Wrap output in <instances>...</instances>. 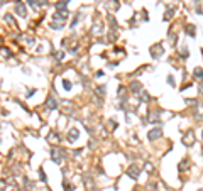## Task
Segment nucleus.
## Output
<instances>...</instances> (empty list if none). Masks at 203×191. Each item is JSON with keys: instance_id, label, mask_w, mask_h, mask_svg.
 Returning a JSON list of instances; mask_svg holds the SVG:
<instances>
[{"instance_id": "obj_5", "label": "nucleus", "mask_w": 203, "mask_h": 191, "mask_svg": "<svg viewBox=\"0 0 203 191\" xmlns=\"http://www.w3.org/2000/svg\"><path fill=\"white\" fill-rule=\"evenodd\" d=\"M76 137H78V132H76V130H71V134H70V140H74Z\"/></svg>"}, {"instance_id": "obj_1", "label": "nucleus", "mask_w": 203, "mask_h": 191, "mask_svg": "<svg viewBox=\"0 0 203 191\" xmlns=\"http://www.w3.org/2000/svg\"><path fill=\"white\" fill-rule=\"evenodd\" d=\"M129 174H130V178H132V179H135V178H137V174H139V168H137V166H132V168L129 169Z\"/></svg>"}, {"instance_id": "obj_6", "label": "nucleus", "mask_w": 203, "mask_h": 191, "mask_svg": "<svg viewBox=\"0 0 203 191\" xmlns=\"http://www.w3.org/2000/svg\"><path fill=\"white\" fill-rule=\"evenodd\" d=\"M195 76L202 78V76H203V71H202V69H198V71H195Z\"/></svg>"}, {"instance_id": "obj_2", "label": "nucleus", "mask_w": 203, "mask_h": 191, "mask_svg": "<svg viewBox=\"0 0 203 191\" xmlns=\"http://www.w3.org/2000/svg\"><path fill=\"white\" fill-rule=\"evenodd\" d=\"M161 135V130L157 129V130H152L151 134H149V139H156V137H159Z\"/></svg>"}, {"instance_id": "obj_4", "label": "nucleus", "mask_w": 203, "mask_h": 191, "mask_svg": "<svg viewBox=\"0 0 203 191\" xmlns=\"http://www.w3.org/2000/svg\"><path fill=\"white\" fill-rule=\"evenodd\" d=\"M53 157H54V161H59V159H63V157H59V154H58V149H53Z\"/></svg>"}, {"instance_id": "obj_3", "label": "nucleus", "mask_w": 203, "mask_h": 191, "mask_svg": "<svg viewBox=\"0 0 203 191\" xmlns=\"http://www.w3.org/2000/svg\"><path fill=\"white\" fill-rule=\"evenodd\" d=\"M46 105H48V107H49V108H51V110H54V108H56V102H54V100H53V98H49V100H48V103H46Z\"/></svg>"}, {"instance_id": "obj_7", "label": "nucleus", "mask_w": 203, "mask_h": 191, "mask_svg": "<svg viewBox=\"0 0 203 191\" xmlns=\"http://www.w3.org/2000/svg\"><path fill=\"white\" fill-rule=\"evenodd\" d=\"M63 83H64V88H66V90H71V85H70V81H63Z\"/></svg>"}]
</instances>
